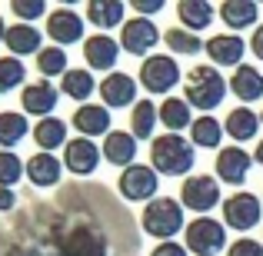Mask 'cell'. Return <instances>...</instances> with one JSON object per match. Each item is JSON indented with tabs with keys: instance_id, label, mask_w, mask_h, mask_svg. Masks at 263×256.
I'll list each match as a JSON object with an SVG mask.
<instances>
[{
	"instance_id": "6da1fadb",
	"label": "cell",
	"mask_w": 263,
	"mask_h": 256,
	"mask_svg": "<svg viewBox=\"0 0 263 256\" xmlns=\"http://www.w3.org/2000/svg\"><path fill=\"white\" fill-rule=\"evenodd\" d=\"M193 163H197V147L180 133H163L154 136L150 143V167L160 176H190Z\"/></svg>"
},
{
	"instance_id": "7a4b0ae2",
	"label": "cell",
	"mask_w": 263,
	"mask_h": 256,
	"mask_svg": "<svg viewBox=\"0 0 263 256\" xmlns=\"http://www.w3.org/2000/svg\"><path fill=\"white\" fill-rule=\"evenodd\" d=\"M227 90H230V80H227L217 67L200 64V67H190V73H186V80H183V100L190 103L193 110L210 113L213 107L223 103Z\"/></svg>"
},
{
	"instance_id": "3957f363",
	"label": "cell",
	"mask_w": 263,
	"mask_h": 256,
	"mask_svg": "<svg viewBox=\"0 0 263 256\" xmlns=\"http://www.w3.org/2000/svg\"><path fill=\"white\" fill-rule=\"evenodd\" d=\"M140 230L147 237H157L160 243L174 240L180 230H186V216H183V203L174 196H157L154 203L143 206L140 213Z\"/></svg>"
},
{
	"instance_id": "277c9868",
	"label": "cell",
	"mask_w": 263,
	"mask_h": 256,
	"mask_svg": "<svg viewBox=\"0 0 263 256\" xmlns=\"http://www.w3.org/2000/svg\"><path fill=\"white\" fill-rule=\"evenodd\" d=\"M183 246L193 256H217L220 250H230L227 226L213 216H193L183 230Z\"/></svg>"
},
{
	"instance_id": "5b68a950",
	"label": "cell",
	"mask_w": 263,
	"mask_h": 256,
	"mask_svg": "<svg viewBox=\"0 0 263 256\" xmlns=\"http://www.w3.org/2000/svg\"><path fill=\"white\" fill-rule=\"evenodd\" d=\"M263 216V196L250 190H237L223 200V226L237 233H250L253 226H260Z\"/></svg>"
},
{
	"instance_id": "8992f818",
	"label": "cell",
	"mask_w": 263,
	"mask_h": 256,
	"mask_svg": "<svg viewBox=\"0 0 263 256\" xmlns=\"http://www.w3.org/2000/svg\"><path fill=\"white\" fill-rule=\"evenodd\" d=\"M117 190H120L123 200L147 206V203H154V200H157V190H160V173L150 167V163H134V167L120 170Z\"/></svg>"
},
{
	"instance_id": "52a82bcc",
	"label": "cell",
	"mask_w": 263,
	"mask_h": 256,
	"mask_svg": "<svg viewBox=\"0 0 263 256\" xmlns=\"http://www.w3.org/2000/svg\"><path fill=\"white\" fill-rule=\"evenodd\" d=\"M180 77H183V73H180V64L170 53H150L140 64V73H137V80H140V87L147 90V93H170V90L180 84Z\"/></svg>"
},
{
	"instance_id": "ba28073f",
	"label": "cell",
	"mask_w": 263,
	"mask_h": 256,
	"mask_svg": "<svg viewBox=\"0 0 263 256\" xmlns=\"http://www.w3.org/2000/svg\"><path fill=\"white\" fill-rule=\"evenodd\" d=\"M180 203H183V210H193L197 216H206L220 203L217 176H210V173H190L180 183Z\"/></svg>"
},
{
	"instance_id": "9c48e42d",
	"label": "cell",
	"mask_w": 263,
	"mask_h": 256,
	"mask_svg": "<svg viewBox=\"0 0 263 256\" xmlns=\"http://www.w3.org/2000/svg\"><path fill=\"white\" fill-rule=\"evenodd\" d=\"M160 44V30L150 17H130L127 24L120 27V47L134 57H150V50Z\"/></svg>"
},
{
	"instance_id": "30bf717a",
	"label": "cell",
	"mask_w": 263,
	"mask_h": 256,
	"mask_svg": "<svg viewBox=\"0 0 263 256\" xmlns=\"http://www.w3.org/2000/svg\"><path fill=\"white\" fill-rule=\"evenodd\" d=\"M100 160H103V150L87 136H73L64 147V170H70L73 176H93Z\"/></svg>"
},
{
	"instance_id": "8fae6325",
	"label": "cell",
	"mask_w": 263,
	"mask_h": 256,
	"mask_svg": "<svg viewBox=\"0 0 263 256\" xmlns=\"http://www.w3.org/2000/svg\"><path fill=\"white\" fill-rule=\"evenodd\" d=\"M84 17L80 13H73L70 7H57V10H50V17H47V37L53 40V47H70V44H80L84 37Z\"/></svg>"
},
{
	"instance_id": "7c38bea8",
	"label": "cell",
	"mask_w": 263,
	"mask_h": 256,
	"mask_svg": "<svg viewBox=\"0 0 263 256\" xmlns=\"http://www.w3.org/2000/svg\"><path fill=\"white\" fill-rule=\"evenodd\" d=\"M253 167V153H247L243 147H223L217 150V156H213V170H217V180L220 183H230V186H240L247 180V173Z\"/></svg>"
},
{
	"instance_id": "4fadbf2b",
	"label": "cell",
	"mask_w": 263,
	"mask_h": 256,
	"mask_svg": "<svg viewBox=\"0 0 263 256\" xmlns=\"http://www.w3.org/2000/svg\"><path fill=\"white\" fill-rule=\"evenodd\" d=\"M123 53L120 40H114L110 33H90L84 40V60L90 70H100V73H114L117 70V57Z\"/></svg>"
},
{
	"instance_id": "5bb4252c",
	"label": "cell",
	"mask_w": 263,
	"mask_h": 256,
	"mask_svg": "<svg viewBox=\"0 0 263 256\" xmlns=\"http://www.w3.org/2000/svg\"><path fill=\"white\" fill-rule=\"evenodd\" d=\"M60 100V90L53 87V80H33L20 90V103H24V113L27 116H37V120H47L53 116Z\"/></svg>"
},
{
	"instance_id": "9a60e30c",
	"label": "cell",
	"mask_w": 263,
	"mask_h": 256,
	"mask_svg": "<svg viewBox=\"0 0 263 256\" xmlns=\"http://www.w3.org/2000/svg\"><path fill=\"white\" fill-rule=\"evenodd\" d=\"M250 50V44H243V37L240 33H217V37H210L206 40V47H203V53L210 57V64L217 67H243V53Z\"/></svg>"
},
{
	"instance_id": "2e32d148",
	"label": "cell",
	"mask_w": 263,
	"mask_h": 256,
	"mask_svg": "<svg viewBox=\"0 0 263 256\" xmlns=\"http://www.w3.org/2000/svg\"><path fill=\"white\" fill-rule=\"evenodd\" d=\"M100 100H103V107L107 110H120V107H130V103L137 100V80L130 77V73H123V70H114V73H107V77L100 80Z\"/></svg>"
},
{
	"instance_id": "e0dca14e",
	"label": "cell",
	"mask_w": 263,
	"mask_h": 256,
	"mask_svg": "<svg viewBox=\"0 0 263 256\" xmlns=\"http://www.w3.org/2000/svg\"><path fill=\"white\" fill-rule=\"evenodd\" d=\"M137 136L130 133V130H110L107 136H103V160L110 163V167H120V170H127V167H134L137 163Z\"/></svg>"
},
{
	"instance_id": "ac0fdd59",
	"label": "cell",
	"mask_w": 263,
	"mask_h": 256,
	"mask_svg": "<svg viewBox=\"0 0 263 256\" xmlns=\"http://www.w3.org/2000/svg\"><path fill=\"white\" fill-rule=\"evenodd\" d=\"M220 20L230 27V33H240V30H257L260 27V4L257 0H223L217 7Z\"/></svg>"
},
{
	"instance_id": "d6986e66",
	"label": "cell",
	"mask_w": 263,
	"mask_h": 256,
	"mask_svg": "<svg viewBox=\"0 0 263 256\" xmlns=\"http://www.w3.org/2000/svg\"><path fill=\"white\" fill-rule=\"evenodd\" d=\"M73 130H80V136H87V140H93V136H107L110 130V110L103 107V103H84V107L73 110L70 116Z\"/></svg>"
},
{
	"instance_id": "ffe728a7",
	"label": "cell",
	"mask_w": 263,
	"mask_h": 256,
	"mask_svg": "<svg viewBox=\"0 0 263 256\" xmlns=\"http://www.w3.org/2000/svg\"><path fill=\"white\" fill-rule=\"evenodd\" d=\"M4 44H7V50H10V57H30V53L37 57V53L44 50V33L33 24H10Z\"/></svg>"
},
{
	"instance_id": "44dd1931",
	"label": "cell",
	"mask_w": 263,
	"mask_h": 256,
	"mask_svg": "<svg viewBox=\"0 0 263 256\" xmlns=\"http://www.w3.org/2000/svg\"><path fill=\"white\" fill-rule=\"evenodd\" d=\"M87 24H93L100 33L127 24V4L123 0H90L87 4Z\"/></svg>"
},
{
	"instance_id": "7402d4cb",
	"label": "cell",
	"mask_w": 263,
	"mask_h": 256,
	"mask_svg": "<svg viewBox=\"0 0 263 256\" xmlns=\"http://www.w3.org/2000/svg\"><path fill=\"white\" fill-rule=\"evenodd\" d=\"M60 176H64V160H57L53 153H33L30 160H27V180H30L33 186H40V190H47V186H57Z\"/></svg>"
},
{
	"instance_id": "603a6c76",
	"label": "cell",
	"mask_w": 263,
	"mask_h": 256,
	"mask_svg": "<svg viewBox=\"0 0 263 256\" xmlns=\"http://www.w3.org/2000/svg\"><path fill=\"white\" fill-rule=\"evenodd\" d=\"M230 93L237 96L243 107H247V103L263 100V73L257 70V67H250V64L237 67L233 77H230Z\"/></svg>"
},
{
	"instance_id": "cb8c5ba5",
	"label": "cell",
	"mask_w": 263,
	"mask_h": 256,
	"mask_svg": "<svg viewBox=\"0 0 263 256\" xmlns=\"http://www.w3.org/2000/svg\"><path fill=\"white\" fill-rule=\"evenodd\" d=\"M177 17H180V27L183 30H206V27L213 24V17H217V7L210 4V0H180L177 4Z\"/></svg>"
},
{
	"instance_id": "d4e9b609",
	"label": "cell",
	"mask_w": 263,
	"mask_h": 256,
	"mask_svg": "<svg viewBox=\"0 0 263 256\" xmlns=\"http://www.w3.org/2000/svg\"><path fill=\"white\" fill-rule=\"evenodd\" d=\"M33 143L40 147V153H53L57 147H67L70 136H67V123L60 116H47V120H37L33 123Z\"/></svg>"
},
{
	"instance_id": "484cf974",
	"label": "cell",
	"mask_w": 263,
	"mask_h": 256,
	"mask_svg": "<svg viewBox=\"0 0 263 256\" xmlns=\"http://www.w3.org/2000/svg\"><path fill=\"white\" fill-rule=\"evenodd\" d=\"M223 130L237 140V147H240V143H247V140L257 136L260 113H257V110H250V107H233L230 113H227V120H223Z\"/></svg>"
},
{
	"instance_id": "4316f807",
	"label": "cell",
	"mask_w": 263,
	"mask_h": 256,
	"mask_svg": "<svg viewBox=\"0 0 263 256\" xmlns=\"http://www.w3.org/2000/svg\"><path fill=\"white\" fill-rule=\"evenodd\" d=\"M157 120H160V103H154V100H137L134 110H130V133H134L137 140H150V143H154Z\"/></svg>"
},
{
	"instance_id": "83f0119b",
	"label": "cell",
	"mask_w": 263,
	"mask_h": 256,
	"mask_svg": "<svg viewBox=\"0 0 263 256\" xmlns=\"http://www.w3.org/2000/svg\"><path fill=\"white\" fill-rule=\"evenodd\" d=\"M93 90H100V84L93 80V73L84 70V67H70V70L64 73V80H60V93L70 96V100H77L80 107L90 100V93Z\"/></svg>"
},
{
	"instance_id": "f1b7e54d",
	"label": "cell",
	"mask_w": 263,
	"mask_h": 256,
	"mask_svg": "<svg viewBox=\"0 0 263 256\" xmlns=\"http://www.w3.org/2000/svg\"><path fill=\"white\" fill-rule=\"evenodd\" d=\"M223 133H227L223 123H220L217 116L203 113V116H197L193 127H190V143H193V147H200V150H223V147H220Z\"/></svg>"
},
{
	"instance_id": "f546056e",
	"label": "cell",
	"mask_w": 263,
	"mask_h": 256,
	"mask_svg": "<svg viewBox=\"0 0 263 256\" xmlns=\"http://www.w3.org/2000/svg\"><path fill=\"white\" fill-rule=\"evenodd\" d=\"M27 133H33L27 113H20V110H4L0 113V150H13Z\"/></svg>"
},
{
	"instance_id": "4dcf8cb0",
	"label": "cell",
	"mask_w": 263,
	"mask_h": 256,
	"mask_svg": "<svg viewBox=\"0 0 263 256\" xmlns=\"http://www.w3.org/2000/svg\"><path fill=\"white\" fill-rule=\"evenodd\" d=\"M190 103L183 100V96H167V100L160 103V123L163 130H170V133H177V130H186L193 127V116H190Z\"/></svg>"
},
{
	"instance_id": "1f68e13d",
	"label": "cell",
	"mask_w": 263,
	"mask_h": 256,
	"mask_svg": "<svg viewBox=\"0 0 263 256\" xmlns=\"http://www.w3.org/2000/svg\"><path fill=\"white\" fill-rule=\"evenodd\" d=\"M37 70L44 73V80H50V77H60L64 80V73L70 70V67H67V50L64 47H44V50L37 53Z\"/></svg>"
},
{
	"instance_id": "d6a6232c",
	"label": "cell",
	"mask_w": 263,
	"mask_h": 256,
	"mask_svg": "<svg viewBox=\"0 0 263 256\" xmlns=\"http://www.w3.org/2000/svg\"><path fill=\"white\" fill-rule=\"evenodd\" d=\"M163 44H167L174 53H186V57H190V53H200L206 47L197 33L183 30V27H170V30H163Z\"/></svg>"
},
{
	"instance_id": "836d02e7",
	"label": "cell",
	"mask_w": 263,
	"mask_h": 256,
	"mask_svg": "<svg viewBox=\"0 0 263 256\" xmlns=\"http://www.w3.org/2000/svg\"><path fill=\"white\" fill-rule=\"evenodd\" d=\"M24 77H27V67L20 57H0V93H10V90H24Z\"/></svg>"
},
{
	"instance_id": "e575fe53",
	"label": "cell",
	"mask_w": 263,
	"mask_h": 256,
	"mask_svg": "<svg viewBox=\"0 0 263 256\" xmlns=\"http://www.w3.org/2000/svg\"><path fill=\"white\" fill-rule=\"evenodd\" d=\"M27 173V163H20V156L13 150H0V186H10L20 183V176Z\"/></svg>"
},
{
	"instance_id": "d590c367",
	"label": "cell",
	"mask_w": 263,
	"mask_h": 256,
	"mask_svg": "<svg viewBox=\"0 0 263 256\" xmlns=\"http://www.w3.org/2000/svg\"><path fill=\"white\" fill-rule=\"evenodd\" d=\"M10 13L20 17V24H33V20H40V17H50V10H47L44 0H13Z\"/></svg>"
},
{
	"instance_id": "8d00e7d4",
	"label": "cell",
	"mask_w": 263,
	"mask_h": 256,
	"mask_svg": "<svg viewBox=\"0 0 263 256\" xmlns=\"http://www.w3.org/2000/svg\"><path fill=\"white\" fill-rule=\"evenodd\" d=\"M227 256H263V243H257V240H250V237H240V240L230 243Z\"/></svg>"
},
{
	"instance_id": "74e56055",
	"label": "cell",
	"mask_w": 263,
	"mask_h": 256,
	"mask_svg": "<svg viewBox=\"0 0 263 256\" xmlns=\"http://www.w3.org/2000/svg\"><path fill=\"white\" fill-rule=\"evenodd\" d=\"M130 7H134V17H154L167 7V0H134Z\"/></svg>"
},
{
	"instance_id": "f35d334b",
	"label": "cell",
	"mask_w": 263,
	"mask_h": 256,
	"mask_svg": "<svg viewBox=\"0 0 263 256\" xmlns=\"http://www.w3.org/2000/svg\"><path fill=\"white\" fill-rule=\"evenodd\" d=\"M150 256H190V250L183 243H177V240H167V243H157L150 250Z\"/></svg>"
},
{
	"instance_id": "ab89813d",
	"label": "cell",
	"mask_w": 263,
	"mask_h": 256,
	"mask_svg": "<svg viewBox=\"0 0 263 256\" xmlns=\"http://www.w3.org/2000/svg\"><path fill=\"white\" fill-rule=\"evenodd\" d=\"M17 210V193L10 186H0V213H13Z\"/></svg>"
},
{
	"instance_id": "60d3db41",
	"label": "cell",
	"mask_w": 263,
	"mask_h": 256,
	"mask_svg": "<svg viewBox=\"0 0 263 256\" xmlns=\"http://www.w3.org/2000/svg\"><path fill=\"white\" fill-rule=\"evenodd\" d=\"M250 53H253L257 60H263V24L253 30V37H250Z\"/></svg>"
},
{
	"instance_id": "b9f144b4",
	"label": "cell",
	"mask_w": 263,
	"mask_h": 256,
	"mask_svg": "<svg viewBox=\"0 0 263 256\" xmlns=\"http://www.w3.org/2000/svg\"><path fill=\"white\" fill-rule=\"evenodd\" d=\"M253 163H260V167H263V140L257 143V150H253Z\"/></svg>"
},
{
	"instance_id": "7bdbcfd3",
	"label": "cell",
	"mask_w": 263,
	"mask_h": 256,
	"mask_svg": "<svg viewBox=\"0 0 263 256\" xmlns=\"http://www.w3.org/2000/svg\"><path fill=\"white\" fill-rule=\"evenodd\" d=\"M4 246H7V233H4V226H0V253H4Z\"/></svg>"
},
{
	"instance_id": "ee69618b",
	"label": "cell",
	"mask_w": 263,
	"mask_h": 256,
	"mask_svg": "<svg viewBox=\"0 0 263 256\" xmlns=\"http://www.w3.org/2000/svg\"><path fill=\"white\" fill-rule=\"evenodd\" d=\"M7 37V27H4V17H0V40Z\"/></svg>"
},
{
	"instance_id": "f6af8a7d",
	"label": "cell",
	"mask_w": 263,
	"mask_h": 256,
	"mask_svg": "<svg viewBox=\"0 0 263 256\" xmlns=\"http://www.w3.org/2000/svg\"><path fill=\"white\" fill-rule=\"evenodd\" d=\"M260 127H263V110H260Z\"/></svg>"
}]
</instances>
